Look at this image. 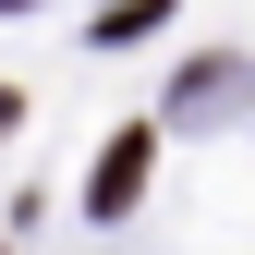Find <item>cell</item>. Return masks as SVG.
<instances>
[{
  "label": "cell",
  "instance_id": "cell-1",
  "mask_svg": "<svg viewBox=\"0 0 255 255\" xmlns=\"http://www.w3.org/2000/svg\"><path fill=\"white\" fill-rule=\"evenodd\" d=\"M134 170H146V134H122V146L98 158V207H122V195H134Z\"/></svg>",
  "mask_w": 255,
  "mask_h": 255
}]
</instances>
